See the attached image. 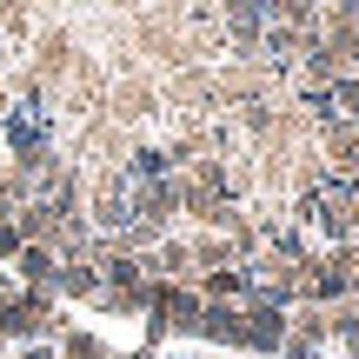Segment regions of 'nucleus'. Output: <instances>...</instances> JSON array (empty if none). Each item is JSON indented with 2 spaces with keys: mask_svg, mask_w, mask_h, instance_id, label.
Wrapping results in <instances>:
<instances>
[{
  "mask_svg": "<svg viewBox=\"0 0 359 359\" xmlns=\"http://www.w3.org/2000/svg\"><path fill=\"white\" fill-rule=\"evenodd\" d=\"M206 293H213V299H219V293H226V299L246 293V273H213V280H206Z\"/></svg>",
  "mask_w": 359,
  "mask_h": 359,
  "instance_id": "f257e3e1",
  "label": "nucleus"
},
{
  "mask_svg": "<svg viewBox=\"0 0 359 359\" xmlns=\"http://www.w3.org/2000/svg\"><path fill=\"white\" fill-rule=\"evenodd\" d=\"M0 253H20V226H0Z\"/></svg>",
  "mask_w": 359,
  "mask_h": 359,
  "instance_id": "f03ea898",
  "label": "nucleus"
}]
</instances>
